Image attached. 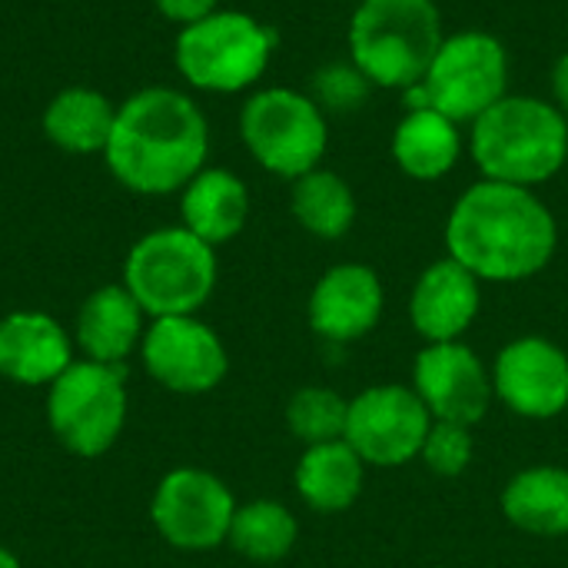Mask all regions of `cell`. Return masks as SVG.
<instances>
[{"label": "cell", "instance_id": "1", "mask_svg": "<svg viewBox=\"0 0 568 568\" xmlns=\"http://www.w3.org/2000/svg\"><path fill=\"white\" fill-rule=\"evenodd\" d=\"M210 156L203 110L173 87H146L116 106L103 160L120 186L140 196L180 193Z\"/></svg>", "mask_w": 568, "mask_h": 568}, {"label": "cell", "instance_id": "2", "mask_svg": "<svg viewBox=\"0 0 568 568\" xmlns=\"http://www.w3.org/2000/svg\"><path fill=\"white\" fill-rule=\"evenodd\" d=\"M556 243L559 226L549 206L529 186L499 180L469 186L446 220L449 256L489 283H519L542 273Z\"/></svg>", "mask_w": 568, "mask_h": 568}, {"label": "cell", "instance_id": "3", "mask_svg": "<svg viewBox=\"0 0 568 568\" xmlns=\"http://www.w3.org/2000/svg\"><path fill=\"white\" fill-rule=\"evenodd\" d=\"M473 160L486 180L536 186L552 180L568 160V120L539 97H503L473 123Z\"/></svg>", "mask_w": 568, "mask_h": 568}, {"label": "cell", "instance_id": "4", "mask_svg": "<svg viewBox=\"0 0 568 568\" xmlns=\"http://www.w3.org/2000/svg\"><path fill=\"white\" fill-rule=\"evenodd\" d=\"M443 40V17L433 0H363L349 23L356 70L393 90L419 83Z\"/></svg>", "mask_w": 568, "mask_h": 568}, {"label": "cell", "instance_id": "5", "mask_svg": "<svg viewBox=\"0 0 568 568\" xmlns=\"http://www.w3.org/2000/svg\"><path fill=\"white\" fill-rule=\"evenodd\" d=\"M123 286L150 320L196 316L216 290V250L186 226H160L130 246Z\"/></svg>", "mask_w": 568, "mask_h": 568}, {"label": "cell", "instance_id": "6", "mask_svg": "<svg viewBox=\"0 0 568 568\" xmlns=\"http://www.w3.org/2000/svg\"><path fill=\"white\" fill-rule=\"evenodd\" d=\"M276 50V30L243 10H213L180 27L173 60L183 80L206 93H240L253 87Z\"/></svg>", "mask_w": 568, "mask_h": 568}, {"label": "cell", "instance_id": "7", "mask_svg": "<svg viewBox=\"0 0 568 568\" xmlns=\"http://www.w3.org/2000/svg\"><path fill=\"white\" fill-rule=\"evenodd\" d=\"M509 57L506 47L483 30L446 37L426 77L403 97L406 110H439L456 123H476L489 106L506 97Z\"/></svg>", "mask_w": 568, "mask_h": 568}, {"label": "cell", "instance_id": "8", "mask_svg": "<svg viewBox=\"0 0 568 568\" xmlns=\"http://www.w3.org/2000/svg\"><path fill=\"white\" fill-rule=\"evenodd\" d=\"M130 396L123 366L73 359L47 386V423L57 443L83 459L110 453L126 426Z\"/></svg>", "mask_w": 568, "mask_h": 568}, {"label": "cell", "instance_id": "9", "mask_svg": "<svg viewBox=\"0 0 568 568\" xmlns=\"http://www.w3.org/2000/svg\"><path fill=\"white\" fill-rule=\"evenodd\" d=\"M240 136L263 170L286 180H300L316 170L329 146L323 106L290 87L253 93L240 110Z\"/></svg>", "mask_w": 568, "mask_h": 568}, {"label": "cell", "instance_id": "10", "mask_svg": "<svg viewBox=\"0 0 568 568\" xmlns=\"http://www.w3.org/2000/svg\"><path fill=\"white\" fill-rule=\"evenodd\" d=\"M236 516V499L230 486L193 466H180L166 473L153 493L150 519L156 532L183 552H210L230 539V526Z\"/></svg>", "mask_w": 568, "mask_h": 568}, {"label": "cell", "instance_id": "11", "mask_svg": "<svg viewBox=\"0 0 568 568\" xmlns=\"http://www.w3.org/2000/svg\"><path fill=\"white\" fill-rule=\"evenodd\" d=\"M433 416L413 386L379 383L349 403L346 443L366 466L396 469L423 453Z\"/></svg>", "mask_w": 568, "mask_h": 568}, {"label": "cell", "instance_id": "12", "mask_svg": "<svg viewBox=\"0 0 568 568\" xmlns=\"http://www.w3.org/2000/svg\"><path fill=\"white\" fill-rule=\"evenodd\" d=\"M140 359L150 379L180 396H200L226 379L230 356L213 326L196 316H160L146 326Z\"/></svg>", "mask_w": 568, "mask_h": 568}, {"label": "cell", "instance_id": "13", "mask_svg": "<svg viewBox=\"0 0 568 568\" xmlns=\"http://www.w3.org/2000/svg\"><path fill=\"white\" fill-rule=\"evenodd\" d=\"M413 389L439 423L476 426L486 419L496 396L493 376L466 343H429L416 356Z\"/></svg>", "mask_w": 568, "mask_h": 568}, {"label": "cell", "instance_id": "14", "mask_svg": "<svg viewBox=\"0 0 568 568\" xmlns=\"http://www.w3.org/2000/svg\"><path fill=\"white\" fill-rule=\"evenodd\" d=\"M496 396L526 419H556L568 409V356L542 336L503 346L493 366Z\"/></svg>", "mask_w": 568, "mask_h": 568}, {"label": "cell", "instance_id": "15", "mask_svg": "<svg viewBox=\"0 0 568 568\" xmlns=\"http://www.w3.org/2000/svg\"><path fill=\"white\" fill-rule=\"evenodd\" d=\"M386 293L373 266L339 263L320 276L310 296V326L329 343H356L383 320Z\"/></svg>", "mask_w": 568, "mask_h": 568}, {"label": "cell", "instance_id": "16", "mask_svg": "<svg viewBox=\"0 0 568 568\" xmlns=\"http://www.w3.org/2000/svg\"><path fill=\"white\" fill-rule=\"evenodd\" d=\"M479 276L453 256L423 270L413 286L409 320L426 343H456L479 316Z\"/></svg>", "mask_w": 568, "mask_h": 568}, {"label": "cell", "instance_id": "17", "mask_svg": "<svg viewBox=\"0 0 568 568\" xmlns=\"http://www.w3.org/2000/svg\"><path fill=\"white\" fill-rule=\"evenodd\" d=\"M73 363V336L47 313L0 316V376L17 386H50Z\"/></svg>", "mask_w": 568, "mask_h": 568}, {"label": "cell", "instance_id": "18", "mask_svg": "<svg viewBox=\"0 0 568 568\" xmlns=\"http://www.w3.org/2000/svg\"><path fill=\"white\" fill-rule=\"evenodd\" d=\"M146 313L133 300V293L123 283H110L93 290L73 323V343L83 353V359L106 363V366H123L133 349L143 343V326Z\"/></svg>", "mask_w": 568, "mask_h": 568}, {"label": "cell", "instance_id": "19", "mask_svg": "<svg viewBox=\"0 0 568 568\" xmlns=\"http://www.w3.org/2000/svg\"><path fill=\"white\" fill-rule=\"evenodd\" d=\"M246 220H250V190L236 173L223 166H203L180 190V226H186L213 250L240 236Z\"/></svg>", "mask_w": 568, "mask_h": 568}, {"label": "cell", "instance_id": "20", "mask_svg": "<svg viewBox=\"0 0 568 568\" xmlns=\"http://www.w3.org/2000/svg\"><path fill=\"white\" fill-rule=\"evenodd\" d=\"M116 106L106 93L93 87H67L60 90L40 116L43 136L73 156H93L103 153L116 123Z\"/></svg>", "mask_w": 568, "mask_h": 568}, {"label": "cell", "instance_id": "21", "mask_svg": "<svg viewBox=\"0 0 568 568\" xmlns=\"http://www.w3.org/2000/svg\"><path fill=\"white\" fill-rule=\"evenodd\" d=\"M503 516L529 536H568V469L532 466L503 489Z\"/></svg>", "mask_w": 568, "mask_h": 568}, {"label": "cell", "instance_id": "22", "mask_svg": "<svg viewBox=\"0 0 568 568\" xmlns=\"http://www.w3.org/2000/svg\"><path fill=\"white\" fill-rule=\"evenodd\" d=\"M463 156L459 123L443 116L439 110H406L393 133V160L413 180H439L446 176Z\"/></svg>", "mask_w": 568, "mask_h": 568}, {"label": "cell", "instance_id": "23", "mask_svg": "<svg viewBox=\"0 0 568 568\" xmlns=\"http://www.w3.org/2000/svg\"><path fill=\"white\" fill-rule=\"evenodd\" d=\"M363 469L366 463L359 453L346 443H320L306 446V453L296 463V493L300 499L316 513H343L349 509L363 493Z\"/></svg>", "mask_w": 568, "mask_h": 568}, {"label": "cell", "instance_id": "24", "mask_svg": "<svg viewBox=\"0 0 568 568\" xmlns=\"http://www.w3.org/2000/svg\"><path fill=\"white\" fill-rule=\"evenodd\" d=\"M290 206L296 223L320 240H339L356 223V196L349 183L333 170L316 166L306 176L293 180Z\"/></svg>", "mask_w": 568, "mask_h": 568}, {"label": "cell", "instance_id": "25", "mask_svg": "<svg viewBox=\"0 0 568 568\" xmlns=\"http://www.w3.org/2000/svg\"><path fill=\"white\" fill-rule=\"evenodd\" d=\"M296 539H300L296 516L283 503L256 499L236 506L226 542L250 562H280L293 552Z\"/></svg>", "mask_w": 568, "mask_h": 568}, {"label": "cell", "instance_id": "26", "mask_svg": "<svg viewBox=\"0 0 568 568\" xmlns=\"http://www.w3.org/2000/svg\"><path fill=\"white\" fill-rule=\"evenodd\" d=\"M346 423H349V403L326 386H303L293 393L286 406V426L306 446L346 439Z\"/></svg>", "mask_w": 568, "mask_h": 568}, {"label": "cell", "instance_id": "27", "mask_svg": "<svg viewBox=\"0 0 568 568\" xmlns=\"http://www.w3.org/2000/svg\"><path fill=\"white\" fill-rule=\"evenodd\" d=\"M473 453H476V443H473L469 426L433 419V429H429L419 456H423L426 469L436 476H463L473 463Z\"/></svg>", "mask_w": 568, "mask_h": 568}, {"label": "cell", "instance_id": "28", "mask_svg": "<svg viewBox=\"0 0 568 568\" xmlns=\"http://www.w3.org/2000/svg\"><path fill=\"white\" fill-rule=\"evenodd\" d=\"M313 90H316V103L326 106V110H353L366 100L369 93V80L353 67H323L313 80Z\"/></svg>", "mask_w": 568, "mask_h": 568}, {"label": "cell", "instance_id": "29", "mask_svg": "<svg viewBox=\"0 0 568 568\" xmlns=\"http://www.w3.org/2000/svg\"><path fill=\"white\" fill-rule=\"evenodd\" d=\"M153 7H156L166 20L186 27V23H196V20L206 17V13L220 10V0H153Z\"/></svg>", "mask_w": 568, "mask_h": 568}, {"label": "cell", "instance_id": "30", "mask_svg": "<svg viewBox=\"0 0 568 568\" xmlns=\"http://www.w3.org/2000/svg\"><path fill=\"white\" fill-rule=\"evenodd\" d=\"M552 93H556V106L568 113V53L559 57V63L552 70Z\"/></svg>", "mask_w": 568, "mask_h": 568}, {"label": "cell", "instance_id": "31", "mask_svg": "<svg viewBox=\"0 0 568 568\" xmlns=\"http://www.w3.org/2000/svg\"><path fill=\"white\" fill-rule=\"evenodd\" d=\"M0 568H23V566H20V559H17L10 549H3V546H0Z\"/></svg>", "mask_w": 568, "mask_h": 568}]
</instances>
